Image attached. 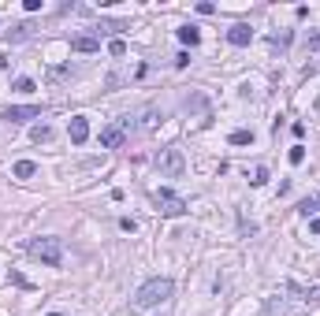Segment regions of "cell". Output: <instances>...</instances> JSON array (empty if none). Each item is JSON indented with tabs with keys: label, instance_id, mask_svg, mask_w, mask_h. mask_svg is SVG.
<instances>
[{
	"label": "cell",
	"instance_id": "9",
	"mask_svg": "<svg viewBox=\"0 0 320 316\" xmlns=\"http://www.w3.org/2000/svg\"><path fill=\"white\" fill-rule=\"evenodd\" d=\"M227 41H231V45H238V49H242V45H250V41H253V30H250L246 23H234L231 30H227Z\"/></svg>",
	"mask_w": 320,
	"mask_h": 316
},
{
	"label": "cell",
	"instance_id": "11",
	"mask_svg": "<svg viewBox=\"0 0 320 316\" xmlns=\"http://www.w3.org/2000/svg\"><path fill=\"white\" fill-rule=\"evenodd\" d=\"M12 171H15V179H30V175H37V164L34 160H19Z\"/></svg>",
	"mask_w": 320,
	"mask_h": 316
},
{
	"label": "cell",
	"instance_id": "18",
	"mask_svg": "<svg viewBox=\"0 0 320 316\" xmlns=\"http://www.w3.org/2000/svg\"><path fill=\"white\" fill-rule=\"evenodd\" d=\"M15 93H34V82L30 78H15Z\"/></svg>",
	"mask_w": 320,
	"mask_h": 316
},
{
	"label": "cell",
	"instance_id": "17",
	"mask_svg": "<svg viewBox=\"0 0 320 316\" xmlns=\"http://www.w3.org/2000/svg\"><path fill=\"white\" fill-rule=\"evenodd\" d=\"M108 52H112V56H127V45L116 37V41H108Z\"/></svg>",
	"mask_w": 320,
	"mask_h": 316
},
{
	"label": "cell",
	"instance_id": "6",
	"mask_svg": "<svg viewBox=\"0 0 320 316\" xmlns=\"http://www.w3.org/2000/svg\"><path fill=\"white\" fill-rule=\"evenodd\" d=\"M123 138H127L123 123H112V127L101 130V145H105V149H119V145H123Z\"/></svg>",
	"mask_w": 320,
	"mask_h": 316
},
{
	"label": "cell",
	"instance_id": "13",
	"mask_svg": "<svg viewBox=\"0 0 320 316\" xmlns=\"http://www.w3.org/2000/svg\"><path fill=\"white\" fill-rule=\"evenodd\" d=\"M30 138L37 141V145H41V141H49V138H52V130H49V127H45V123H37V127L30 130Z\"/></svg>",
	"mask_w": 320,
	"mask_h": 316
},
{
	"label": "cell",
	"instance_id": "4",
	"mask_svg": "<svg viewBox=\"0 0 320 316\" xmlns=\"http://www.w3.org/2000/svg\"><path fill=\"white\" fill-rule=\"evenodd\" d=\"M156 212L160 216H183L186 212V201L179 197V194H172V190H156Z\"/></svg>",
	"mask_w": 320,
	"mask_h": 316
},
{
	"label": "cell",
	"instance_id": "15",
	"mask_svg": "<svg viewBox=\"0 0 320 316\" xmlns=\"http://www.w3.org/2000/svg\"><path fill=\"white\" fill-rule=\"evenodd\" d=\"M287 160H290V164H302V160H305V145H290V152H287Z\"/></svg>",
	"mask_w": 320,
	"mask_h": 316
},
{
	"label": "cell",
	"instance_id": "12",
	"mask_svg": "<svg viewBox=\"0 0 320 316\" xmlns=\"http://www.w3.org/2000/svg\"><path fill=\"white\" fill-rule=\"evenodd\" d=\"M231 145H253V130H234L231 134Z\"/></svg>",
	"mask_w": 320,
	"mask_h": 316
},
{
	"label": "cell",
	"instance_id": "8",
	"mask_svg": "<svg viewBox=\"0 0 320 316\" xmlns=\"http://www.w3.org/2000/svg\"><path fill=\"white\" fill-rule=\"evenodd\" d=\"M71 49L74 52H97L101 49V34H74L71 37Z\"/></svg>",
	"mask_w": 320,
	"mask_h": 316
},
{
	"label": "cell",
	"instance_id": "3",
	"mask_svg": "<svg viewBox=\"0 0 320 316\" xmlns=\"http://www.w3.org/2000/svg\"><path fill=\"white\" fill-rule=\"evenodd\" d=\"M156 171L164 179H179L186 171V156H183V149H160L156 152Z\"/></svg>",
	"mask_w": 320,
	"mask_h": 316
},
{
	"label": "cell",
	"instance_id": "7",
	"mask_svg": "<svg viewBox=\"0 0 320 316\" xmlns=\"http://www.w3.org/2000/svg\"><path fill=\"white\" fill-rule=\"evenodd\" d=\"M67 134H71V141H74V145H82V141L90 138V119H86V116H71Z\"/></svg>",
	"mask_w": 320,
	"mask_h": 316
},
{
	"label": "cell",
	"instance_id": "19",
	"mask_svg": "<svg viewBox=\"0 0 320 316\" xmlns=\"http://www.w3.org/2000/svg\"><path fill=\"white\" fill-rule=\"evenodd\" d=\"M309 231H313V234H320V219H309Z\"/></svg>",
	"mask_w": 320,
	"mask_h": 316
},
{
	"label": "cell",
	"instance_id": "14",
	"mask_svg": "<svg viewBox=\"0 0 320 316\" xmlns=\"http://www.w3.org/2000/svg\"><path fill=\"white\" fill-rule=\"evenodd\" d=\"M250 183H253V186H265V183H268V168L257 164V168H253V179H250Z\"/></svg>",
	"mask_w": 320,
	"mask_h": 316
},
{
	"label": "cell",
	"instance_id": "20",
	"mask_svg": "<svg viewBox=\"0 0 320 316\" xmlns=\"http://www.w3.org/2000/svg\"><path fill=\"white\" fill-rule=\"evenodd\" d=\"M309 49H320V34H313V37H309Z\"/></svg>",
	"mask_w": 320,
	"mask_h": 316
},
{
	"label": "cell",
	"instance_id": "5",
	"mask_svg": "<svg viewBox=\"0 0 320 316\" xmlns=\"http://www.w3.org/2000/svg\"><path fill=\"white\" fill-rule=\"evenodd\" d=\"M41 116V104H15V108H8L4 112V119L8 123H30Z\"/></svg>",
	"mask_w": 320,
	"mask_h": 316
},
{
	"label": "cell",
	"instance_id": "1",
	"mask_svg": "<svg viewBox=\"0 0 320 316\" xmlns=\"http://www.w3.org/2000/svg\"><path fill=\"white\" fill-rule=\"evenodd\" d=\"M172 290H175V283L164 279V275H156V279H149L142 290L134 294V309H156V305H164L172 298Z\"/></svg>",
	"mask_w": 320,
	"mask_h": 316
},
{
	"label": "cell",
	"instance_id": "21",
	"mask_svg": "<svg viewBox=\"0 0 320 316\" xmlns=\"http://www.w3.org/2000/svg\"><path fill=\"white\" fill-rule=\"evenodd\" d=\"M45 316H67V312H45Z\"/></svg>",
	"mask_w": 320,
	"mask_h": 316
},
{
	"label": "cell",
	"instance_id": "22",
	"mask_svg": "<svg viewBox=\"0 0 320 316\" xmlns=\"http://www.w3.org/2000/svg\"><path fill=\"white\" fill-rule=\"evenodd\" d=\"M316 112H320V97H316Z\"/></svg>",
	"mask_w": 320,
	"mask_h": 316
},
{
	"label": "cell",
	"instance_id": "10",
	"mask_svg": "<svg viewBox=\"0 0 320 316\" xmlns=\"http://www.w3.org/2000/svg\"><path fill=\"white\" fill-rule=\"evenodd\" d=\"M179 41H183V45H190V49H194V45L201 41V34H197V26H179Z\"/></svg>",
	"mask_w": 320,
	"mask_h": 316
},
{
	"label": "cell",
	"instance_id": "2",
	"mask_svg": "<svg viewBox=\"0 0 320 316\" xmlns=\"http://www.w3.org/2000/svg\"><path fill=\"white\" fill-rule=\"evenodd\" d=\"M26 253H30L34 261L56 268V264L63 261V242H60V238H34V242L26 246Z\"/></svg>",
	"mask_w": 320,
	"mask_h": 316
},
{
	"label": "cell",
	"instance_id": "16",
	"mask_svg": "<svg viewBox=\"0 0 320 316\" xmlns=\"http://www.w3.org/2000/svg\"><path fill=\"white\" fill-rule=\"evenodd\" d=\"M316 205H320V201H316V197H313V201H309V197H305V201H302V205H298V212H302V216H313V212H316Z\"/></svg>",
	"mask_w": 320,
	"mask_h": 316
}]
</instances>
